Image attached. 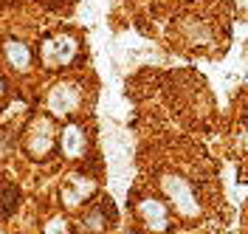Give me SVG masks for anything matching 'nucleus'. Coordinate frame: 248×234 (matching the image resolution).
<instances>
[{
  "label": "nucleus",
  "mask_w": 248,
  "mask_h": 234,
  "mask_svg": "<svg viewBox=\"0 0 248 234\" xmlns=\"http://www.w3.org/2000/svg\"><path fill=\"white\" fill-rule=\"evenodd\" d=\"M48 147H51V130H48L46 122H40L37 139H31V153H46Z\"/></svg>",
  "instance_id": "6e6552de"
},
{
  "label": "nucleus",
  "mask_w": 248,
  "mask_h": 234,
  "mask_svg": "<svg viewBox=\"0 0 248 234\" xmlns=\"http://www.w3.org/2000/svg\"><path fill=\"white\" fill-rule=\"evenodd\" d=\"M74 54H77V43L71 40V37H57V40H51L46 46V60L48 65H65L74 60Z\"/></svg>",
  "instance_id": "7ed1b4c3"
},
{
  "label": "nucleus",
  "mask_w": 248,
  "mask_h": 234,
  "mask_svg": "<svg viewBox=\"0 0 248 234\" xmlns=\"http://www.w3.org/2000/svg\"><path fill=\"white\" fill-rule=\"evenodd\" d=\"M139 212H141V218H144V223H147L150 229H155V232H161V229L167 226V209H164L161 203L141 201L139 203Z\"/></svg>",
  "instance_id": "39448f33"
},
{
  "label": "nucleus",
  "mask_w": 248,
  "mask_h": 234,
  "mask_svg": "<svg viewBox=\"0 0 248 234\" xmlns=\"http://www.w3.org/2000/svg\"><path fill=\"white\" fill-rule=\"evenodd\" d=\"M6 60L12 62V68H17V71H26L31 62V51L23 43H17V40H9L6 43Z\"/></svg>",
  "instance_id": "0eeeda50"
},
{
  "label": "nucleus",
  "mask_w": 248,
  "mask_h": 234,
  "mask_svg": "<svg viewBox=\"0 0 248 234\" xmlns=\"http://www.w3.org/2000/svg\"><path fill=\"white\" fill-rule=\"evenodd\" d=\"M161 187H164V192L170 195V201L175 203V209H178L181 215H198V212H201L198 198H195L192 187L186 184L184 178H178V175H167Z\"/></svg>",
  "instance_id": "f257e3e1"
},
{
  "label": "nucleus",
  "mask_w": 248,
  "mask_h": 234,
  "mask_svg": "<svg viewBox=\"0 0 248 234\" xmlns=\"http://www.w3.org/2000/svg\"><path fill=\"white\" fill-rule=\"evenodd\" d=\"M91 192H93L91 181H85V178H71V181L62 187V201L68 203V206H77V203H82Z\"/></svg>",
  "instance_id": "20e7f679"
},
{
  "label": "nucleus",
  "mask_w": 248,
  "mask_h": 234,
  "mask_svg": "<svg viewBox=\"0 0 248 234\" xmlns=\"http://www.w3.org/2000/svg\"><path fill=\"white\" fill-rule=\"evenodd\" d=\"M79 105V88L71 85V82H62V85H54V91L48 94V108L57 116H65Z\"/></svg>",
  "instance_id": "f03ea898"
},
{
  "label": "nucleus",
  "mask_w": 248,
  "mask_h": 234,
  "mask_svg": "<svg viewBox=\"0 0 248 234\" xmlns=\"http://www.w3.org/2000/svg\"><path fill=\"white\" fill-rule=\"evenodd\" d=\"M62 150H65V156H71V158H77L85 150V133H82V127H77V125L65 127V133H62Z\"/></svg>",
  "instance_id": "423d86ee"
},
{
  "label": "nucleus",
  "mask_w": 248,
  "mask_h": 234,
  "mask_svg": "<svg viewBox=\"0 0 248 234\" xmlns=\"http://www.w3.org/2000/svg\"><path fill=\"white\" fill-rule=\"evenodd\" d=\"M46 234H68V232H65V223H62V220H54L46 229Z\"/></svg>",
  "instance_id": "1a4fd4ad"
}]
</instances>
